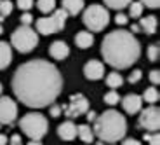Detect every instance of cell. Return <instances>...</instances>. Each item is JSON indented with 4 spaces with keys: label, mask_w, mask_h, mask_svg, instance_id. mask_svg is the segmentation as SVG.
Listing matches in <instances>:
<instances>
[{
    "label": "cell",
    "mask_w": 160,
    "mask_h": 145,
    "mask_svg": "<svg viewBox=\"0 0 160 145\" xmlns=\"http://www.w3.org/2000/svg\"><path fill=\"white\" fill-rule=\"evenodd\" d=\"M63 89V77L56 65L45 60H32L18 67L12 77V93L30 109L52 105Z\"/></svg>",
    "instance_id": "obj_1"
},
{
    "label": "cell",
    "mask_w": 160,
    "mask_h": 145,
    "mask_svg": "<svg viewBox=\"0 0 160 145\" xmlns=\"http://www.w3.org/2000/svg\"><path fill=\"white\" fill-rule=\"evenodd\" d=\"M101 54L110 67L124 70L138 61L141 54V46L134 33L125 32V30H115L103 39Z\"/></svg>",
    "instance_id": "obj_2"
},
{
    "label": "cell",
    "mask_w": 160,
    "mask_h": 145,
    "mask_svg": "<svg viewBox=\"0 0 160 145\" xmlns=\"http://www.w3.org/2000/svg\"><path fill=\"white\" fill-rule=\"evenodd\" d=\"M92 131H94V137L99 138V142L115 143L118 140H124L127 131V121L117 110H104L101 115L96 117Z\"/></svg>",
    "instance_id": "obj_3"
},
{
    "label": "cell",
    "mask_w": 160,
    "mask_h": 145,
    "mask_svg": "<svg viewBox=\"0 0 160 145\" xmlns=\"http://www.w3.org/2000/svg\"><path fill=\"white\" fill-rule=\"evenodd\" d=\"M19 128L23 129V133L30 138V140L40 142L42 138L47 135L49 131V122L45 119V115H42L40 112H30L26 115H23L19 119Z\"/></svg>",
    "instance_id": "obj_4"
},
{
    "label": "cell",
    "mask_w": 160,
    "mask_h": 145,
    "mask_svg": "<svg viewBox=\"0 0 160 145\" xmlns=\"http://www.w3.org/2000/svg\"><path fill=\"white\" fill-rule=\"evenodd\" d=\"M82 21L87 26L89 32H101L110 23V12L101 4H92L82 14Z\"/></svg>",
    "instance_id": "obj_5"
},
{
    "label": "cell",
    "mask_w": 160,
    "mask_h": 145,
    "mask_svg": "<svg viewBox=\"0 0 160 145\" xmlns=\"http://www.w3.org/2000/svg\"><path fill=\"white\" fill-rule=\"evenodd\" d=\"M11 46L19 52H30L38 46V33L32 26H18L11 35Z\"/></svg>",
    "instance_id": "obj_6"
},
{
    "label": "cell",
    "mask_w": 160,
    "mask_h": 145,
    "mask_svg": "<svg viewBox=\"0 0 160 145\" xmlns=\"http://www.w3.org/2000/svg\"><path fill=\"white\" fill-rule=\"evenodd\" d=\"M66 18L68 14L63 11V9H54L51 16H45V18H40L37 19V33H42V35H52L56 32H61L66 24Z\"/></svg>",
    "instance_id": "obj_7"
},
{
    "label": "cell",
    "mask_w": 160,
    "mask_h": 145,
    "mask_svg": "<svg viewBox=\"0 0 160 145\" xmlns=\"http://www.w3.org/2000/svg\"><path fill=\"white\" fill-rule=\"evenodd\" d=\"M64 112V115L68 117V119H77V117L84 115L85 112L89 110V100L84 96V94H72L68 100V103L64 105V107H61Z\"/></svg>",
    "instance_id": "obj_8"
},
{
    "label": "cell",
    "mask_w": 160,
    "mask_h": 145,
    "mask_svg": "<svg viewBox=\"0 0 160 145\" xmlns=\"http://www.w3.org/2000/svg\"><path fill=\"white\" fill-rule=\"evenodd\" d=\"M139 128L146 129L148 133H155L160 128V109L155 105H150L139 115Z\"/></svg>",
    "instance_id": "obj_9"
},
{
    "label": "cell",
    "mask_w": 160,
    "mask_h": 145,
    "mask_svg": "<svg viewBox=\"0 0 160 145\" xmlns=\"http://www.w3.org/2000/svg\"><path fill=\"white\" fill-rule=\"evenodd\" d=\"M18 117V105L9 96L0 98V124H12Z\"/></svg>",
    "instance_id": "obj_10"
},
{
    "label": "cell",
    "mask_w": 160,
    "mask_h": 145,
    "mask_svg": "<svg viewBox=\"0 0 160 145\" xmlns=\"http://www.w3.org/2000/svg\"><path fill=\"white\" fill-rule=\"evenodd\" d=\"M84 75L89 81H99L104 75V65L99 60H91L84 65Z\"/></svg>",
    "instance_id": "obj_11"
},
{
    "label": "cell",
    "mask_w": 160,
    "mask_h": 145,
    "mask_svg": "<svg viewBox=\"0 0 160 145\" xmlns=\"http://www.w3.org/2000/svg\"><path fill=\"white\" fill-rule=\"evenodd\" d=\"M120 103H122V107H124V110L129 114V115H132V114H138L141 110V105H143V100H141L139 94H127V96L120 98Z\"/></svg>",
    "instance_id": "obj_12"
},
{
    "label": "cell",
    "mask_w": 160,
    "mask_h": 145,
    "mask_svg": "<svg viewBox=\"0 0 160 145\" xmlns=\"http://www.w3.org/2000/svg\"><path fill=\"white\" fill-rule=\"evenodd\" d=\"M58 137L66 140V142L75 140L77 138V124L72 121H64L63 124H59V128H58Z\"/></svg>",
    "instance_id": "obj_13"
},
{
    "label": "cell",
    "mask_w": 160,
    "mask_h": 145,
    "mask_svg": "<svg viewBox=\"0 0 160 145\" xmlns=\"http://www.w3.org/2000/svg\"><path fill=\"white\" fill-rule=\"evenodd\" d=\"M49 52H51V56L54 58V60H64V58H68L70 54V47L66 42L63 40H56V42H52L51 47H49Z\"/></svg>",
    "instance_id": "obj_14"
},
{
    "label": "cell",
    "mask_w": 160,
    "mask_h": 145,
    "mask_svg": "<svg viewBox=\"0 0 160 145\" xmlns=\"http://www.w3.org/2000/svg\"><path fill=\"white\" fill-rule=\"evenodd\" d=\"M63 11L68 14V16H77L78 12H82L84 9V0H63Z\"/></svg>",
    "instance_id": "obj_15"
},
{
    "label": "cell",
    "mask_w": 160,
    "mask_h": 145,
    "mask_svg": "<svg viewBox=\"0 0 160 145\" xmlns=\"http://www.w3.org/2000/svg\"><path fill=\"white\" fill-rule=\"evenodd\" d=\"M12 61V47L7 42L0 40V70L7 68Z\"/></svg>",
    "instance_id": "obj_16"
},
{
    "label": "cell",
    "mask_w": 160,
    "mask_h": 145,
    "mask_svg": "<svg viewBox=\"0 0 160 145\" xmlns=\"http://www.w3.org/2000/svg\"><path fill=\"white\" fill-rule=\"evenodd\" d=\"M75 44L80 49H89L94 44V35L91 32H78L75 35Z\"/></svg>",
    "instance_id": "obj_17"
},
{
    "label": "cell",
    "mask_w": 160,
    "mask_h": 145,
    "mask_svg": "<svg viewBox=\"0 0 160 145\" xmlns=\"http://www.w3.org/2000/svg\"><path fill=\"white\" fill-rule=\"evenodd\" d=\"M157 26H158V21H157L155 16H144L139 21V28L143 32H146L148 35H153L157 32Z\"/></svg>",
    "instance_id": "obj_18"
},
{
    "label": "cell",
    "mask_w": 160,
    "mask_h": 145,
    "mask_svg": "<svg viewBox=\"0 0 160 145\" xmlns=\"http://www.w3.org/2000/svg\"><path fill=\"white\" fill-rule=\"evenodd\" d=\"M77 137L84 143H92L94 142V131H92V128L89 124H80L77 126Z\"/></svg>",
    "instance_id": "obj_19"
},
{
    "label": "cell",
    "mask_w": 160,
    "mask_h": 145,
    "mask_svg": "<svg viewBox=\"0 0 160 145\" xmlns=\"http://www.w3.org/2000/svg\"><path fill=\"white\" fill-rule=\"evenodd\" d=\"M158 98H160L158 89L157 88H146V91L143 93V98H141V100H144L146 103H150V105H155L157 101H158Z\"/></svg>",
    "instance_id": "obj_20"
},
{
    "label": "cell",
    "mask_w": 160,
    "mask_h": 145,
    "mask_svg": "<svg viewBox=\"0 0 160 145\" xmlns=\"http://www.w3.org/2000/svg\"><path fill=\"white\" fill-rule=\"evenodd\" d=\"M122 84H124V79H122L120 73H117V72L108 73V77H106V86H108V88L117 89V88H120Z\"/></svg>",
    "instance_id": "obj_21"
},
{
    "label": "cell",
    "mask_w": 160,
    "mask_h": 145,
    "mask_svg": "<svg viewBox=\"0 0 160 145\" xmlns=\"http://www.w3.org/2000/svg\"><path fill=\"white\" fill-rule=\"evenodd\" d=\"M37 7L42 14H49L56 9V0H38L37 2Z\"/></svg>",
    "instance_id": "obj_22"
},
{
    "label": "cell",
    "mask_w": 160,
    "mask_h": 145,
    "mask_svg": "<svg viewBox=\"0 0 160 145\" xmlns=\"http://www.w3.org/2000/svg\"><path fill=\"white\" fill-rule=\"evenodd\" d=\"M104 4H106V7L110 9H117V11H120V9L127 7L129 4H131L132 0H103Z\"/></svg>",
    "instance_id": "obj_23"
},
{
    "label": "cell",
    "mask_w": 160,
    "mask_h": 145,
    "mask_svg": "<svg viewBox=\"0 0 160 145\" xmlns=\"http://www.w3.org/2000/svg\"><path fill=\"white\" fill-rule=\"evenodd\" d=\"M141 14H143V4H141V2H131V4H129V16L139 18Z\"/></svg>",
    "instance_id": "obj_24"
},
{
    "label": "cell",
    "mask_w": 160,
    "mask_h": 145,
    "mask_svg": "<svg viewBox=\"0 0 160 145\" xmlns=\"http://www.w3.org/2000/svg\"><path fill=\"white\" fill-rule=\"evenodd\" d=\"M12 9H14V4L11 0H0V16L7 18L12 12Z\"/></svg>",
    "instance_id": "obj_25"
},
{
    "label": "cell",
    "mask_w": 160,
    "mask_h": 145,
    "mask_svg": "<svg viewBox=\"0 0 160 145\" xmlns=\"http://www.w3.org/2000/svg\"><path fill=\"white\" fill-rule=\"evenodd\" d=\"M104 103H108V105H117V103H120V94L117 93L115 89L108 91V93L104 94Z\"/></svg>",
    "instance_id": "obj_26"
},
{
    "label": "cell",
    "mask_w": 160,
    "mask_h": 145,
    "mask_svg": "<svg viewBox=\"0 0 160 145\" xmlns=\"http://www.w3.org/2000/svg\"><path fill=\"white\" fill-rule=\"evenodd\" d=\"M158 56H160L158 44H152V46H148V60L155 63V61H158Z\"/></svg>",
    "instance_id": "obj_27"
},
{
    "label": "cell",
    "mask_w": 160,
    "mask_h": 145,
    "mask_svg": "<svg viewBox=\"0 0 160 145\" xmlns=\"http://www.w3.org/2000/svg\"><path fill=\"white\" fill-rule=\"evenodd\" d=\"M144 142H148L150 145H160V137H158V131L155 133H144Z\"/></svg>",
    "instance_id": "obj_28"
},
{
    "label": "cell",
    "mask_w": 160,
    "mask_h": 145,
    "mask_svg": "<svg viewBox=\"0 0 160 145\" xmlns=\"http://www.w3.org/2000/svg\"><path fill=\"white\" fill-rule=\"evenodd\" d=\"M16 4H18V7H19L21 11H24V12H28L30 9L33 7V4H35V0H18Z\"/></svg>",
    "instance_id": "obj_29"
},
{
    "label": "cell",
    "mask_w": 160,
    "mask_h": 145,
    "mask_svg": "<svg viewBox=\"0 0 160 145\" xmlns=\"http://www.w3.org/2000/svg\"><path fill=\"white\" fill-rule=\"evenodd\" d=\"M141 77H143V72H141L139 68L132 70V72L129 73V82H131V84H136V82L141 81Z\"/></svg>",
    "instance_id": "obj_30"
},
{
    "label": "cell",
    "mask_w": 160,
    "mask_h": 145,
    "mask_svg": "<svg viewBox=\"0 0 160 145\" xmlns=\"http://www.w3.org/2000/svg\"><path fill=\"white\" fill-rule=\"evenodd\" d=\"M150 82H152L153 86H158V82H160V72L158 70H152V72H150Z\"/></svg>",
    "instance_id": "obj_31"
},
{
    "label": "cell",
    "mask_w": 160,
    "mask_h": 145,
    "mask_svg": "<svg viewBox=\"0 0 160 145\" xmlns=\"http://www.w3.org/2000/svg\"><path fill=\"white\" fill-rule=\"evenodd\" d=\"M49 114H51L52 117H59L61 114H63V109H61L59 105H54V103H52L51 109H49Z\"/></svg>",
    "instance_id": "obj_32"
},
{
    "label": "cell",
    "mask_w": 160,
    "mask_h": 145,
    "mask_svg": "<svg viewBox=\"0 0 160 145\" xmlns=\"http://www.w3.org/2000/svg\"><path fill=\"white\" fill-rule=\"evenodd\" d=\"M139 2L150 9H158V5H160V0H139Z\"/></svg>",
    "instance_id": "obj_33"
},
{
    "label": "cell",
    "mask_w": 160,
    "mask_h": 145,
    "mask_svg": "<svg viewBox=\"0 0 160 145\" xmlns=\"http://www.w3.org/2000/svg\"><path fill=\"white\" fill-rule=\"evenodd\" d=\"M32 21H33V16L30 14V12H24L23 16H21V23H23L24 26H30V24H32Z\"/></svg>",
    "instance_id": "obj_34"
},
{
    "label": "cell",
    "mask_w": 160,
    "mask_h": 145,
    "mask_svg": "<svg viewBox=\"0 0 160 145\" xmlns=\"http://www.w3.org/2000/svg\"><path fill=\"white\" fill-rule=\"evenodd\" d=\"M127 21H129V19H127V16H125L124 12H118V14L115 16V23H117V24H125Z\"/></svg>",
    "instance_id": "obj_35"
},
{
    "label": "cell",
    "mask_w": 160,
    "mask_h": 145,
    "mask_svg": "<svg viewBox=\"0 0 160 145\" xmlns=\"http://www.w3.org/2000/svg\"><path fill=\"white\" fill-rule=\"evenodd\" d=\"M9 145H23V140H21L19 135H12L9 138Z\"/></svg>",
    "instance_id": "obj_36"
},
{
    "label": "cell",
    "mask_w": 160,
    "mask_h": 145,
    "mask_svg": "<svg viewBox=\"0 0 160 145\" xmlns=\"http://www.w3.org/2000/svg\"><path fill=\"white\" fill-rule=\"evenodd\" d=\"M122 145H141V142L136 140V138H125Z\"/></svg>",
    "instance_id": "obj_37"
},
{
    "label": "cell",
    "mask_w": 160,
    "mask_h": 145,
    "mask_svg": "<svg viewBox=\"0 0 160 145\" xmlns=\"http://www.w3.org/2000/svg\"><path fill=\"white\" fill-rule=\"evenodd\" d=\"M85 114H87V121H91V122H94V121H96L98 114L94 112V110H87V112H85Z\"/></svg>",
    "instance_id": "obj_38"
},
{
    "label": "cell",
    "mask_w": 160,
    "mask_h": 145,
    "mask_svg": "<svg viewBox=\"0 0 160 145\" xmlns=\"http://www.w3.org/2000/svg\"><path fill=\"white\" fill-rule=\"evenodd\" d=\"M7 143H9V138L5 137V135L0 133V145H7Z\"/></svg>",
    "instance_id": "obj_39"
},
{
    "label": "cell",
    "mask_w": 160,
    "mask_h": 145,
    "mask_svg": "<svg viewBox=\"0 0 160 145\" xmlns=\"http://www.w3.org/2000/svg\"><path fill=\"white\" fill-rule=\"evenodd\" d=\"M138 32H141L139 24H132V26H131V33H138Z\"/></svg>",
    "instance_id": "obj_40"
},
{
    "label": "cell",
    "mask_w": 160,
    "mask_h": 145,
    "mask_svg": "<svg viewBox=\"0 0 160 145\" xmlns=\"http://www.w3.org/2000/svg\"><path fill=\"white\" fill-rule=\"evenodd\" d=\"M28 145H42V143H40V142H37V140H30Z\"/></svg>",
    "instance_id": "obj_41"
},
{
    "label": "cell",
    "mask_w": 160,
    "mask_h": 145,
    "mask_svg": "<svg viewBox=\"0 0 160 145\" xmlns=\"http://www.w3.org/2000/svg\"><path fill=\"white\" fill-rule=\"evenodd\" d=\"M96 145H112V143H104V142H99V143H96Z\"/></svg>",
    "instance_id": "obj_42"
},
{
    "label": "cell",
    "mask_w": 160,
    "mask_h": 145,
    "mask_svg": "<svg viewBox=\"0 0 160 145\" xmlns=\"http://www.w3.org/2000/svg\"><path fill=\"white\" fill-rule=\"evenodd\" d=\"M4 19H5V18H4V16H0V24L4 23Z\"/></svg>",
    "instance_id": "obj_43"
},
{
    "label": "cell",
    "mask_w": 160,
    "mask_h": 145,
    "mask_svg": "<svg viewBox=\"0 0 160 145\" xmlns=\"http://www.w3.org/2000/svg\"><path fill=\"white\" fill-rule=\"evenodd\" d=\"M2 33H4V28H2V24H0V35H2Z\"/></svg>",
    "instance_id": "obj_44"
},
{
    "label": "cell",
    "mask_w": 160,
    "mask_h": 145,
    "mask_svg": "<svg viewBox=\"0 0 160 145\" xmlns=\"http://www.w3.org/2000/svg\"><path fill=\"white\" fill-rule=\"evenodd\" d=\"M0 93H2V84H0Z\"/></svg>",
    "instance_id": "obj_45"
}]
</instances>
